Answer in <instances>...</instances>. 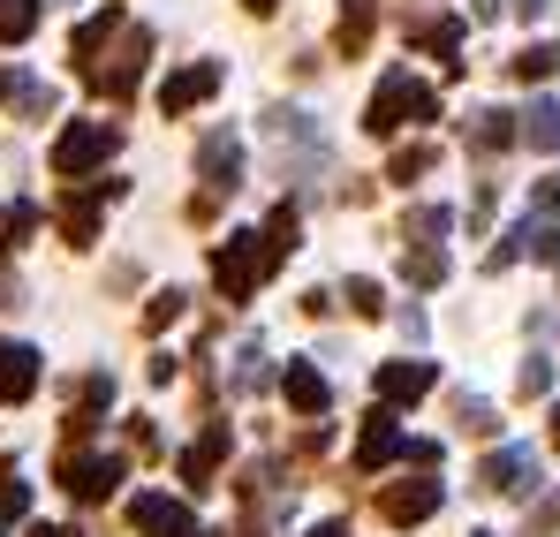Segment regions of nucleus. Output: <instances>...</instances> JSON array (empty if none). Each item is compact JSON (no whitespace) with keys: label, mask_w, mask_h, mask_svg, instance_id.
<instances>
[{"label":"nucleus","mask_w":560,"mask_h":537,"mask_svg":"<svg viewBox=\"0 0 560 537\" xmlns=\"http://www.w3.org/2000/svg\"><path fill=\"white\" fill-rule=\"evenodd\" d=\"M409 121H440V91L394 69V77L372 91V106H364V129H372V137H394V129H409Z\"/></svg>","instance_id":"1"},{"label":"nucleus","mask_w":560,"mask_h":537,"mask_svg":"<svg viewBox=\"0 0 560 537\" xmlns=\"http://www.w3.org/2000/svg\"><path fill=\"white\" fill-rule=\"evenodd\" d=\"M280 258H273V243L266 235H228L220 250H212V280H220V295L228 303H250L258 295V280L273 272Z\"/></svg>","instance_id":"2"},{"label":"nucleus","mask_w":560,"mask_h":537,"mask_svg":"<svg viewBox=\"0 0 560 537\" xmlns=\"http://www.w3.org/2000/svg\"><path fill=\"white\" fill-rule=\"evenodd\" d=\"M144 61H152V31H144V23H121L114 61H92V69H84V84H92L98 98H129L137 77H144Z\"/></svg>","instance_id":"3"},{"label":"nucleus","mask_w":560,"mask_h":537,"mask_svg":"<svg viewBox=\"0 0 560 537\" xmlns=\"http://www.w3.org/2000/svg\"><path fill=\"white\" fill-rule=\"evenodd\" d=\"M114 144H121L114 121H77V129H61V137H54V175H92L98 160H114Z\"/></svg>","instance_id":"4"},{"label":"nucleus","mask_w":560,"mask_h":537,"mask_svg":"<svg viewBox=\"0 0 560 537\" xmlns=\"http://www.w3.org/2000/svg\"><path fill=\"white\" fill-rule=\"evenodd\" d=\"M121 477H129V462H121V454H77V447L61 454V492H69V500H84V507H98Z\"/></svg>","instance_id":"5"},{"label":"nucleus","mask_w":560,"mask_h":537,"mask_svg":"<svg viewBox=\"0 0 560 537\" xmlns=\"http://www.w3.org/2000/svg\"><path fill=\"white\" fill-rule=\"evenodd\" d=\"M197 175L212 197H235L243 189V137L235 129H205V144H197Z\"/></svg>","instance_id":"6"},{"label":"nucleus","mask_w":560,"mask_h":537,"mask_svg":"<svg viewBox=\"0 0 560 537\" xmlns=\"http://www.w3.org/2000/svg\"><path fill=\"white\" fill-rule=\"evenodd\" d=\"M477 485L485 492H500V500H530V485H538V462H530V447H500L477 462Z\"/></svg>","instance_id":"7"},{"label":"nucleus","mask_w":560,"mask_h":537,"mask_svg":"<svg viewBox=\"0 0 560 537\" xmlns=\"http://www.w3.org/2000/svg\"><path fill=\"white\" fill-rule=\"evenodd\" d=\"M378 515H386L394 530H417L424 515H440V485H432V477H409V485H386V492H378Z\"/></svg>","instance_id":"8"},{"label":"nucleus","mask_w":560,"mask_h":537,"mask_svg":"<svg viewBox=\"0 0 560 537\" xmlns=\"http://www.w3.org/2000/svg\"><path fill=\"white\" fill-rule=\"evenodd\" d=\"M220 91V61H189V69H175L167 84H160V114L175 121V114H189V106H205Z\"/></svg>","instance_id":"9"},{"label":"nucleus","mask_w":560,"mask_h":537,"mask_svg":"<svg viewBox=\"0 0 560 537\" xmlns=\"http://www.w3.org/2000/svg\"><path fill=\"white\" fill-rule=\"evenodd\" d=\"M372 386H378V401L409 409V401H424V394L440 386V371H432V363H378V371H372Z\"/></svg>","instance_id":"10"},{"label":"nucleus","mask_w":560,"mask_h":537,"mask_svg":"<svg viewBox=\"0 0 560 537\" xmlns=\"http://www.w3.org/2000/svg\"><path fill=\"white\" fill-rule=\"evenodd\" d=\"M129 523L144 537H197V515H189L183 500H167V492H144V500L129 507Z\"/></svg>","instance_id":"11"},{"label":"nucleus","mask_w":560,"mask_h":537,"mask_svg":"<svg viewBox=\"0 0 560 537\" xmlns=\"http://www.w3.org/2000/svg\"><path fill=\"white\" fill-rule=\"evenodd\" d=\"M31 394H38V349L0 341V409H15V401H31Z\"/></svg>","instance_id":"12"},{"label":"nucleus","mask_w":560,"mask_h":537,"mask_svg":"<svg viewBox=\"0 0 560 537\" xmlns=\"http://www.w3.org/2000/svg\"><path fill=\"white\" fill-rule=\"evenodd\" d=\"M121 23H129V15H121L114 0H106L98 15H84V23H77V38H69V61H77V69H92V61H98V46H106V38H114Z\"/></svg>","instance_id":"13"},{"label":"nucleus","mask_w":560,"mask_h":537,"mask_svg":"<svg viewBox=\"0 0 560 537\" xmlns=\"http://www.w3.org/2000/svg\"><path fill=\"white\" fill-rule=\"evenodd\" d=\"M372 23H378V0H341V31H334V54L357 61L372 46Z\"/></svg>","instance_id":"14"},{"label":"nucleus","mask_w":560,"mask_h":537,"mask_svg":"<svg viewBox=\"0 0 560 537\" xmlns=\"http://www.w3.org/2000/svg\"><path fill=\"white\" fill-rule=\"evenodd\" d=\"M280 386H288V409H295V417H326V378H318V363H288Z\"/></svg>","instance_id":"15"},{"label":"nucleus","mask_w":560,"mask_h":537,"mask_svg":"<svg viewBox=\"0 0 560 537\" xmlns=\"http://www.w3.org/2000/svg\"><path fill=\"white\" fill-rule=\"evenodd\" d=\"M54 220H61V235H69L77 250H84V243H98V197H92V189H84V197L69 189V197L54 205Z\"/></svg>","instance_id":"16"},{"label":"nucleus","mask_w":560,"mask_h":537,"mask_svg":"<svg viewBox=\"0 0 560 537\" xmlns=\"http://www.w3.org/2000/svg\"><path fill=\"white\" fill-rule=\"evenodd\" d=\"M401 447H409V440H401V424H394L386 409H372V424H364V440H357V462H364V469H378V462H394Z\"/></svg>","instance_id":"17"},{"label":"nucleus","mask_w":560,"mask_h":537,"mask_svg":"<svg viewBox=\"0 0 560 537\" xmlns=\"http://www.w3.org/2000/svg\"><path fill=\"white\" fill-rule=\"evenodd\" d=\"M508 144H523L515 137V114H500V106H485V114H469V152H508Z\"/></svg>","instance_id":"18"},{"label":"nucleus","mask_w":560,"mask_h":537,"mask_svg":"<svg viewBox=\"0 0 560 537\" xmlns=\"http://www.w3.org/2000/svg\"><path fill=\"white\" fill-rule=\"evenodd\" d=\"M220 462H228V424H205V440H197V447L183 454V477H189V485H197V492H205Z\"/></svg>","instance_id":"19"},{"label":"nucleus","mask_w":560,"mask_h":537,"mask_svg":"<svg viewBox=\"0 0 560 537\" xmlns=\"http://www.w3.org/2000/svg\"><path fill=\"white\" fill-rule=\"evenodd\" d=\"M523 144H538V152H560V98H538L530 114H523V129H515Z\"/></svg>","instance_id":"20"},{"label":"nucleus","mask_w":560,"mask_h":537,"mask_svg":"<svg viewBox=\"0 0 560 537\" xmlns=\"http://www.w3.org/2000/svg\"><path fill=\"white\" fill-rule=\"evenodd\" d=\"M38 15H46V0H0V46H23L38 31Z\"/></svg>","instance_id":"21"},{"label":"nucleus","mask_w":560,"mask_h":537,"mask_svg":"<svg viewBox=\"0 0 560 537\" xmlns=\"http://www.w3.org/2000/svg\"><path fill=\"white\" fill-rule=\"evenodd\" d=\"M409 38H417L424 54H455V38H463V23H455V15H417V23H409Z\"/></svg>","instance_id":"22"},{"label":"nucleus","mask_w":560,"mask_h":537,"mask_svg":"<svg viewBox=\"0 0 560 537\" xmlns=\"http://www.w3.org/2000/svg\"><path fill=\"white\" fill-rule=\"evenodd\" d=\"M447 227H455L447 205H409V212H401V235H409V243H432V235H447Z\"/></svg>","instance_id":"23"},{"label":"nucleus","mask_w":560,"mask_h":537,"mask_svg":"<svg viewBox=\"0 0 560 537\" xmlns=\"http://www.w3.org/2000/svg\"><path fill=\"white\" fill-rule=\"evenodd\" d=\"M31 227H38V205H0V258H8Z\"/></svg>","instance_id":"24"},{"label":"nucleus","mask_w":560,"mask_h":537,"mask_svg":"<svg viewBox=\"0 0 560 537\" xmlns=\"http://www.w3.org/2000/svg\"><path fill=\"white\" fill-rule=\"evenodd\" d=\"M553 69H560V46H523V54H515V77H523V84H546Z\"/></svg>","instance_id":"25"},{"label":"nucleus","mask_w":560,"mask_h":537,"mask_svg":"<svg viewBox=\"0 0 560 537\" xmlns=\"http://www.w3.org/2000/svg\"><path fill=\"white\" fill-rule=\"evenodd\" d=\"M424 175H432V144H401L386 167V182H424Z\"/></svg>","instance_id":"26"},{"label":"nucleus","mask_w":560,"mask_h":537,"mask_svg":"<svg viewBox=\"0 0 560 537\" xmlns=\"http://www.w3.org/2000/svg\"><path fill=\"white\" fill-rule=\"evenodd\" d=\"M409 280H417V288H440V280H447V250L417 243V250H409Z\"/></svg>","instance_id":"27"},{"label":"nucleus","mask_w":560,"mask_h":537,"mask_svg":"<svg viewBox=\"0 0 560 537\" xmlns=\"http://www.w3.org/2000/svg\"><path fill=\"white\" fill-rule=\"evenodd\" d=\"M295 227H303V220H295V205H273V220H266V243H273V258H288V250H295Z\"/></svg>","instance_id":"28"},{"label":"nucleus","mask_w":560,"mask_h":537,"mask_svg":"<svg viewBox=\"0 0 560 537\" xmlns=\"http://www.w3.org/2000/svg\"><path fill=\"white\" fill-rule=\"evenodd\" d=\"M183 288H160V295H152V303H144V326H152V334H160V326H175V318H183Z\"/></svg>","instance_id":"29"},{"label":"nucleus","mask_w":560,"mask_h":537,"mask_svg":"<svg viewBox=\"0 0 560 537\" xmlns=\"http://www.w3.org/2000/svg\"><path fill=\"white\" fill-rule=\"evenodd\" d=\"M266 378H273V371H266V349H243V357H235V394H258Z\"/></svg>","instance_id":"30"},{"label":"nucleus","mask_w":560,"mask_h":537,"mask_svg":"<svg viewBox=\"0 0 560 537\" xmlns=\"http://www.w3.org/2000/svg\"><path fill=\"white\" fill-rule=\"evenodd\" d=\"M455 417H463L469 440H492V432H500V424H492V401H455Z\"/></svg>","instance_id":"31"},{"label":"nucleus","mask_w":560,"mask_h":537,"mask_svg":"<svg viewBox=\"0 0 560 537\" xmlns=\"http://www.w3.org/2000/svg\"><path fill=\"white\" fill-rule=\"evenodd\" d=\"M341 295H349V311H364V318H378V311H386V288H378V280H349Z\"/></svg>","instance_id":"32"},{"label":"nucleus","mask_w":560,"mask_h":537,"mask_svg":"<svg viewBox=\"0 0 560 537\" xmlns=\"http://www.w3.org/2000/svg\"><path fill=\"white\" fill-rule=\"evenodd\" d=\"M23 507H31V485H23V477L8 469V477H0V523H15Z\"/></svg>","instance_id":"33"},{"label":"nucleus","mask_w":560,"mask_h":537,"mask_svg":"<svg viewBox=\"0 0 560 537\" xmlns=\"http://www.w3.org/2000/svg\"><path fill=\"white\" fill-rule=\"evenodd\" d=\"M523 243H530V258H538V266H560V227H530Z\"/></svg>","instance_id":"34"},{"label":"nucleus","mask_w":560,"mask_h":537,"mask_svg":"<svg viewBox=\"0 0 560 537\" xmlns=\"http://www.w3.org/2000/svg\"><path fill=\"white\" fill-rule=\"evenodd\" d=\"M8 91H15L23 114H54V91H46V84H8Z\"/></svg>","instance_id":"35"},{"label":"nucleus","mask_w":560,"mask_h":537,"mask_svg":"<svg viewBox=\"0 0 560 537\" xmlns=\"http://www.w3.org/2000/svg\"><path fill=\"white\" fill-rule=\"evenodd\" d=\"M546 378H553V371H546V357L523 363V394H546Z\"/></svg>","instance_id":"36"},{"label":"nucleus","mask_w":560,"mask_h":537,"mask_svg":"<svg viewBox=\"0 0 560 537\" xmlns=\"http://www.w3.org/2000/svg\"><path fill=\"white\" fill-rule=\"evenodd\" d=\"M538 212H560V175L538 182Z\"/></svg>","instance_id":"37"},{"label":"nucleus","mask_w":560,"mask_h":537,"mask_svg":"<svg viewBox=\"0 0 560 537\" xmlns=\"http://www.w3.org/2000/svg\"><path fill=\"white\" fill-rule=\"evenodd\" d=\"M546 8H553V0H515V15H530V23H538Z\"/></svg>","instance_id":"38"},{"label":"nucleus","mask_w":560,"mask_h":537,"mask_svg":"<svg viewBox=\"0 0 560 537\" xmlns=\"http://www.w3.org/2000/svg\"><path fill=\"white\" fill-rule=\"evenodd\" d=\"M311 537H349V523H318V530H311Z\"/></svg>","instance_id":"39"},{"label":"nucleus","mask_w":560,"mask_h":537,"mask_svg":"<svg viewBox=\"0 0 560 537\" xmlns=\"http://www.w3.org/2000/svg\"><path fill=\"white\" fill-rule=\"evenodd\" d=\"M243 8H250V15H273V8H280V0H243Z\"/></svg>","instance_id":"40"},{"label":"nucleus","mask_w":560,"mask_h":537,"mask_svg":"<svg viewBox=\"0 0 560 537\" xmlns=\"http://www.w3.org/2000/svg\"><path fill=\"white\" fill-rule=\"evenodd\" d=\"M546 440H553V447H560V401H553V424H546Z\"/></svg>","instance_id":"41"},{"label":"nucleus","mask_w":560,"mask_h":537,"mask_svg":"<svg viewBox=\"0 0 560 537\" xmlns=\"http://www.w3.org/2000/svg\"><path fill=\"white\" fill-rule=\"evenodd\" d=\"M477 15H500V0H477Z\"/></svg>","instance_id":"42"},{"label":"nucleus","mask_w":560,"mask_h":537,"mask_svg":"<svg viewBox=\"0 0 560 537\" xmlns=\"http://www.w3.org/2000/svg\"><path fill=\"white\" fill-rule=\"evenodd\" d=\"M31 537H61V530H46V523H38V530H31Z\"/></svg>","instance_id":"43"},{"label":"nucleus","mask_w":560,"mask_h":537,"mask_svg":"<svg viewBox=\"0 0 560 537\" xmlns=\"http://www.w3.org/2000/svg\"><path fill=\"white\" fill-rule=\"evenodd\" d=\"M0 98H8V69H0Z\"/></svg>","instance_id":"44"},{"label":"nucleus","mask_w":560,"mask_h":537,"mask_svg":"<svg viewBox=\"0 0 560 537\" xmlns=\"http://www.w3.org/2000/svg\"><path fill=\"white\" fill-rule=\"evenodd\" d=\"M477 537H485V530H477Z\"/></svg>","instance_id":"45"}]
</instances>
